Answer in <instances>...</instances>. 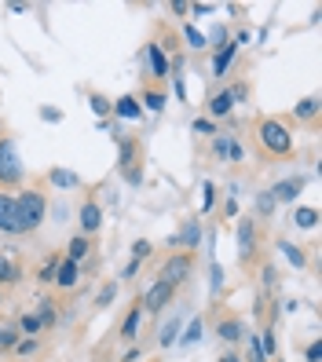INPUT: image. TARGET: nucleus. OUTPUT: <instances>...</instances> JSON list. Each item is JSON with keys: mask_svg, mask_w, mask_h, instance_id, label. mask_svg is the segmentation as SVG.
I'll use <instances>...</instances> for the list:
<instances>
[{"mask_svg": "<svg viewBox=\"0 0 322 362\" xmlns=\"http://www.w3.org/2000/svg\"><path fill=\"white\" fill-rule=\"evenodd\" d=\"M44 219H48V198L41 190L15 194V238L19 235H33Z\"/></svg>", "mask_w": 322, "mask_h": 362, "instance_id": "obj_1", "label": "nucleus"}, {"mask_svg": "<svg viewBox=\"0 0 322 362\" xmlns=\"http://www.w3.org/2000/svg\"><path fill=\"white\" fill-rule=\"evenodd\" d=\"M184 322H187V315H184V311H176L169 322H165L161 333H158V347H172V344L179 341V333H184Z\"/></svg>", "mask_w": 322, "mask_h": 362, "instance_id": "obj_17", "label": "nucleus"}, {"mask_svg": "<svg viewBox=\"0 0 322 362\" xmlns=\"http://www.w3.org/2000/svg\"><path fill=\"white\" fill-rule=\"evenodd\" d=\"M304 187H307V176H286L271 187V198H275V205H297Z\"/></svg>", "mask_w": 322, "mask_h": 362, "instance_id": "obj_9", "label": "nucleus"}, {"mask_svg": "<svg viewBox=\"0 0 322 362\" xmlns=\"http://www.w3.org/2000/svg\"><path fill=\"white\" fill-rule=\"evenodd\" d=\"M278 253L286 256V260H289L293 267H297V271H301V267H307V253L301 249V245H293V242H278Z\"/></svg>", "mask_w": 322, "mask_h": 362, "instance_id": "obj_28", "label": "nucleus"}, {"mask_svg": "<svg viewBox=\"0 0 322 362\" xmlns=\"http://www.w3.org/2000/svg\"><path fill=\"white\" fill-rule=\"evenodd\" d=\"M293 224H297L301 230H315L319 227V209H312V205H297V209H293Z\"/></svg>", "mask_w": 322, "mask_h": 362, "instance_id": "obj_26", "label": "nucleus"}, {"mask_svg": "<svg viewBox=\"0 0 322 362\" xmlns=\"http://www.w3.org/2000/svg\"><path fill=\"white\" fill-rule=\"evenodd\" d=\"M37 318H41V326H44V329L59 326V311H55V300H48V296H44V300L37 304Z\"/></svg>", "mask_w": 322, "mask_h": 362, "instance_id": "obj_29", "label": "nucleus"}, {"mask_svg": "<svg viewBox=\"0 0 322 362\" xmlns=\"http://www.w3.org/2000/svg\"><path fill=\"white\" fill-rule=\"evenodd\" d=\"M150 253H154V245H150L147 238H136V242H132V260L143 264V260H150Z\"/></svg>", "mask_w": 322, "mask_h": 362, "instance_id": "obj_42", "label": "nucleus"}, {"mask_svg": "<svg viewBox=\"0 0 322 362\" xmlns=\"http://www.w3.org/2000/svg\"><path fill=\"white\" fill-rule=\"evenodd\" d=\"M260 286H264L267 293H275V289H278V271H275L271 264H264V267H260Z\"/></svg>", "mask_w": 322, "mask_h": 362, "instance_id": "obj_40", "label": "nucleus"}, {"mask_svg": "<svg viewBox=\"0 0 322 362\" xmlns=\"http://www.w3.org/2000/svg\"><path fill=\"white\" fill-rule=\"evenodd\" d=\"M88 107H92V114H96L99 121H107L110 110H114V99H107L102 92H92V96H88Z\"/></svg>", "mask_w": 322, "mask_h": 362, "instance_id": "obj_31", "label": "nucleus"}, {"mask_svg": "<svg viewBox=\"0 0 322 362\" xmlns=\"http://www.w3.org/2000/svg\"><path fill=\"white\" fill-rule=\"evenodd\" d=\"M51 216H55V224H66V219H70L66 201H55V205H51Z\"/></svg>", "mask_w": 322, "mask_h": 362, "instance_id": "obj_49", "label": "nucleus"}, {"mask_svg": "<svg viewBox=\"0 0 322 362\" xmlns=\"http://www.w3.org/2000/svg\"><path fill=\"white\" fill-rule=\"evenodd\" d=\"M165 102H169V96H165V92H158V88H147V92L143 96H139V110H150V114H161L165 110Z\"/></svg>", "mask_w": 322, "mask_h": 362, "instance_id": "obj_25", "label": "nucleus"}, {"mask_svg": "<svg viewBox=\"0 0 322 362\" xmlns=\"http://www.w3.org/2000/svg\"><path fill=\"white\" fill-rule=\"evenodd\" d=\"M121 179H125L128 187H139V183H143V169H139V165H132V169L121 172Z\"/></svg>", "mask_w": 322, "mask_h": 362, "instance_id": "obj_44", "label": "nucleus"}, {"mask_svg": "<svg viewBox=\"0 0 322 362\" xmlns=\"http://www.w3.org/2000/svg\"><path fill=\"white\" fill-rule=\"evenodd\" d=\"M132 165H139V143L132 136H118V169H132Z\"/></svg>", "mask_w": 322, "mask_h": 362, "instance_id": "obj_14", "label": "nucleus"}, {"mask_svg": "<svg viewBox=\"0 0 322 362\" xmlns=\"http://www.w3.org/2000/svg\"><path fill=\"white\" fill-rule=\"evenodd\" d=\"M304 355H307V362H322V337H315L312 344H307Z\"/></svg>", "mask_w": 322, "mask_h": 362, "instance_id": "obj_45", "label": "nucleus"}, {"mask_svg": "<svg viewBox=\"0 0 322 362\" xmlns=\"http://www.w3.org/2000/svg\"><path fill=\"white\" fill-rule=\"evenodd\" d=\"M256 143H260L264 154H271V158H289L293 154V132H289L286 121L264 118V121H256Z\"/></svg>", "mask_w": 322, "mask_h": 362, "instance_id": "obj_2", "label": "nucleus"}, {"mask_svg": "<svg viewBox=\"0 0 322 362\" xmlns=\"http://www.w3.org/2000/svg\"><path fill=\"white\" fill-rule=\"evenodd\" d=\"M190 271H195V256H190V253H172L169 256V260H165L161 264V282H165V286H179V282H187L190 278Z\"/></svg>", "mask_w": 322, "mask_h": 362, "instance_id": "obj_5", "label": "nucleus"}, {"mask_svg": "<svg viewBox=\"0 0 322 362\" xmlns=\"http://www.w3.org/2000/svg\"><path fill=\"white\" fill-rule=\"evenodd\" d=\"M216 337L224 344H238V341H246V326L238 318H220L216 322Z\"/></svg>", "mask_w": 322, "mask_h": 362, "instance_id": "obj_18", "label": "nucleus"}, {"mask_svg": "<svg viewBox=\"0 0 322 362\" xmlns=\"http://www.w3.org/2000/svg\"><path fill=\"white\" fill-rule=\"evenodd\" d=\"M224 216H227V219H235V216H238V194H231V198H227V205H224Z\"/></svg>", "mask_w": 322, "mask_h": 362, "instance_id": "obj_50", "label": "nucleus"}, {"mask_svg": "<svg viewBox=\"0 0 322 362\" xmlns=\"http://www.w3.org/2000/svg\"><path fill=\"white\" fill-rule=\"evenodd\" d=\"M271 212H275L271 190H260V194H256V216H271Z\"/></svg>", "mask_w": 322, "mask_h": 362, "instance_id": "obj_41", "label": "nucleus"}, {"mask_svg": "<svg viewBox=\"0 0 322 362\" xmlns=\"http://www.w3.org/2000/svg\"><path fill=\"white\" fill-rule=\"evenodd\" d=\"M238 59V44L235 41H227L224 48H216L213 51V62H209V77H216V81H220V77H227L231 73V62Z\"/></svg>", "mask_w": 322, "mask_h": 362, "instance_id": "obj_11", "label": "nucleus"}, {"mask_svg": "<svg viewBox=\"0 0 322 362\" xmlns=\"http://www.w3.org/2000/svg\"><path fill=\"white\" fill-rule=\"evenodd\" d=\"M220 362H246V359H238V355H235V352H231V355H224V359H220Z\"/></svg>", "mask_w": 322, "mask_h": 362, "instance_id": "obj_55", "label": "nucleus"}, {"mask_svg": "<svg viewBox=\"0 0 322 362\" xmlns=\"http://www.w3.org/2000/svg\"><path fill=\"white\" fill-rule=\"evenodd\" d=\"M22 282V267L15 264V256L11 253H0V286H19Z\"/></svg>", "mask_w": 322, "mask_h": 362, "instance_id": "obj_19", "label": "nucleus"}, {"mask_svg": "<svg viewBox=\"0 0 322 362\" xmlns=\"http://www.w3.org/2000/svg\"><path fill=\"white\" fill-rule=\"evenodd\" d=\"M37 352H41V341H37V337H22V341L15 344V355H19V359H33Z\"/></svg>", "mask_w": 322, "mask_h": 362, "instance_id": "obj_37", "label": "nucleus"}, {"mask_svg": "<svg viewBox=\"0 0 322 362\" xmlns=\"http://www.w3.org/2000/svg\"><path fill=\"white\" fill-rule=\"evenodd\" d=\"M51 286L62 289V293H73L77 286H81V264H73V260L62 256L59 267H55V278H51Z\"/></svg>", "mask_w": 322, "mask_h": 362, "instance_id": "obj_10", "label": "nucleus"}, {"mask_svg": "<svg viewBox=\"0 0 322 362\" xmlns=\"http://www.w3.org/2000/svg\"><path fill=\"white\" fill-rule=\"evenodd\" d=\"M11 15H22V11H30V4H8Z\"/></svg>", "mask_w": 322, "mask_h": 362, "instance_id": "obj_53", "label": "nucleus"}, {"mask_svg": "<svg viewBox=\"0 0 322 362\" xmlns=\"http://www.w3.org/2000/svg\"><path fill=\"white\" fill-rule=\"evenodd\" d=\"M209 150H213V158L220 161V165H238V161H246V147H242L238 132H231V128H220V132L209 139Z\"/></svg>", "mask_w": 322, "mask_h": 362, "instance_id": "obj_3", "label": "nucleus"}, {"mask_svg": "<svg viewBox=\"0 0 322 362\" xmlns=\"http://www.w3.org/2000/svg\"><path fill=\"white\" fill-rule=\"evenodd\" d=\"M114 296H118V278H114V282H107V286L99 289V296H96V307H110V304H114Z\"/></svg>", "mask_w": 322, "mask_h": 362, "instance_id": "obj_39", "label": "nucleus"}, {"mask_svg": "<svg viewBox=\"0 0 322 362\" xmlns=\"http://www.w3.org/2000/svg\"><path fill=\"white\" fill-rule=\"evenodd\" d=\"M227 41H231L227 26H209V33H205V44H209L213 51H216V48H224Z\"/></svg>", "mask_w": 322, "mask_h": 362, "instance_id": "obj_33", "label": "nucleus"}, {"mask_svg": "<svg viewBox=\"0 0 322 362\" xmlns=\"http://www.w3.org/2000/svg\"><path fill=\"white\" fill-rule=\"evenodd\" d=\"M139 267H143V264H139V260H128V264L121 267V282H132V278L139 275Z\"/></svg>", "mask_w": 322, "mask_h": 362, "instance_id": "obj_48", "label": "nucleus"}, {"mask_svg": "<svg viewBox=\"0 0 322 362\" xmlns=\"http://www.w3.org/2000/svg\"><path fill=\"white\" fill-rule=\"evenodd\" d=\"M48 183L55 190H77V187H81V176H77L73 169H51L48 172Z\"/></svg>", "mask_w": 322, "mask_h": 362, "instance_id": "obj_22", "label": "nucleus"}, {"mask_svg": "<svg viewBox=\"0 0 322 362\" xmlns=\"http://www.w3.org/2000/svg\"><path fill=\"white\" fill-rule=\"evenodd\" d=\"M322 110V99L319 96H304L297 107H293V121H315Z\"/></svg>", "mask_w": 322, "mask_h": 362, "instance_id": "obj_24", "label": "nucleus"}, {"mask_svg": "<svg viewBox=\"0 0 322 362\" xmlns=\"http://www.w3.org/2000/svg\"><path fill=\"white\" fill-rule=\"evenodd\" d=\"M205 107H209V121H224V118L235 114V99H231L227 88H220V92H213L205 99Z\"/></svg>", "mask_w": 322, "mask_h": 362, "instance_id": "obj_12", "label": "nucleus"}, {"mask_svg": "<svg viewBox=\"0 0 322 362\" xmlns=\"http://www.w3.org/2000/svg\"><path fill=\"white\" fill-rule=\"evenodd\" d=\"M22 341V333H19V326H0V352H15V344Z\"/></svg>", "mask_w": 322, "mask_h": 362, "instance_id": "obj_32", "label": "nucleus"}, {"mask_svg": "<svg viewBox=\"0 0 322 362\" xmlns=\"http://www.w3.org/2000/svg\"><path fill=\"white\" fill-rule=\"evenodd\" d=\"M184 41H187V48H195V51H205V48H209V44H205V33L195 30L190 22H184Z\"/></svg>", "mask_w": 322, "mask_h": 362, "instance_id": "obj_34", "label": "nucleus"}, {"mask_svg": "<svg viewBox=\"0 0 322 362\" xmlns=\"http://www.w3.org/2000/svg\"><path fill=\"white\" fill-rule=\"evenodd\" d=\"M88 256H92V238L73 235V238H70V245H66V260H73V264H84Z\"/></svg>", "mask_w": 322, "mask_h": 362, "instance_id": "obj_23", "label": "nucleus"}, {"mask_svg": "<svg viewBox=\"0 0 322 362\" xmlns=\"http://www.w3.org/2000/svg\"><path fill=\"white\" fill-rule=\"evenodd\" d=\"M147 66H150V77H169V55L158 48V44H147Z\"/></svg>", "mask_w": 322, "mask_h": 362, "instance_id": "obj_21", "label": "nucleus"}, {"mask_svg": "<svg viewBox=\"0 0 322 362\" xmlns=\"http://www.w3.org/2000/svg\"><path fill=\"white\" fill-rule=\"evenodd\" d=\"M26 176V165L19 158L15 139H0V187H19Z\"/></svg>", "mask_w": 322, "mask_h": 362, "instance_id": "obj_4", "label": "nucleus"}, {"mask_svg": "<svg viewBox=\"0 0 322 362\" xmlns=\"http://www.w3.org/2000/svg\"><path fill=\"white\" fill-rule=\"evenodd\" d=\"M198 242H202V219H198V216L187 219L184 230L169 238V245H179V249H198Z\"/></svg>", "mask_w": 322, "mask_h": 362, "instance_id": "obj_13", "label": "nucleus"}, {"mask_svg": "<svg viewBox=\"0 0 322 362\" xmlns=\"http://www.w3.org/2000/svg\"><path fill=\"white\" fill-rule=\"evenodd\" d=\"M227 92H231V99H235V107H238V102H246V99H249V84H246V81L227 84Z\"/></svg>", "mask_w": 322, "mask_h": 362, "instance_id": "obj_43", "label": "nucleus"}, {"mask_svg": "<svg viewBox=\"0 0 322 362\" xmlns=\"http://www.w3.org/2000/svg\"><path fill=\"white\" fill-rule=\"evenodd\" d=\"M114 118L118 121H139L143 118V110H139V99L136 96H121V99H114Z\"/></svg>", "mask_w": 322, "mask_h": 362, "instance_id": "obj_16", "label": "nucleus"}, {"mask_svg": "<svg viewBox=\"0 0 322 362\" xmlns=\"http://www.w3.org/2000/svg\"><path fill=\"white\" fill-rule=\"evenodd\" d=\"M41 121L59 125V121H62V110H59V107H41Z\"/></svg>", "mask_w": 322, "mask_h": 362, "instance_id": "obj_46", "label": "nucleus"}, {"mask_svg": "<svg viewBox=\"0 0 322 362\" xmlns=\"http://www.w3.org/2000/svg\"><path fill=\"white\" fill-rule=\"evenodd\" d=\"M220 286H224V271L213 267V293H220Z\"/></svg>", "mask_w": 322, "mask_h": 362, "instance_id": "obj_51", "label": "nucleus"}, {"mask_svg": "<svg viewBox=\"0 0 322 362\" xmlns=\"http://www.w3.org/2000/svg\"><path fill=\"white\" fill-rule=\"evenodd\" d=\"M139 322H143V304H132L128 307V315H125V322H121V341H136L139 337Z\"/></svg>", "mask_w": 322, "mask_h": 362, "instance_id": "obj_20", "label": "nucleus"}, {"mask_svg": "<svg viewBox=\"0 0 322 362\" xmlns=\"http://www.w3.org/2000/svg\"><path fill=\"white\" fill-rule=\"evenodd\" d=\"M169 8H172V15H187V0H172Z\"/></svg>", "mask_w": 322, "mask_h": 362, "instance_id": "obj_52", "label": "nucleus"}, {"mask_svg": "<svg viewBox=\"0 0 322 362\" xmlns=\"http://www.w3.org/2000/svg\"><path fill=\"white\" fill-rule=\"evenodd\" d=\"M202 333H205V322H202V318H190L187 329L179 333V344H184V347H195V344L202 341Z\"/></svg>", "mask_w": 322, "mask_h": 362, "instance_id": "obj_30", "label": "nucleus"}, {"mask_svg": "<svg viewBox=\"0 0 322 362\" xmlns=\"http://www.w3.org/2000/svg\"><path fill=\"white\" fill-rule=\"evenodd\" d=\"M77 235H84V238H92V235H99V227H102V205L99 201H81V209H77Z\"/></svg>", "mask_w": 322, "mask_h": 362, "instance_id": "obj_8", "label": "nucleus"}, {"mask_svg": "<svg viewBox=\"0 0 322 362\" xmlns=\"http://www.w3.org/2000/svg\"><path fill=\"white\" fill-rule=\"evenodd\" d=\"M187 11H190V19H209L213 4H187Z\"/></svg>", "mask_w": 322, "mask_h": 362, "instance_id": "obj_47", "label": "nucleus"}, {"mask_svg": "<svg viewBox=\"0 0 322 362\" xmlns=\"http://www.w3.org/2000/svg\"><path fill=\"white\" fill-rule=\"evenodd\" d=\"M139 359V347H128V352H125V359L121 362H136Z\"/></svg>", "mask_w": 322, "mask_h": 362, "instance_id": "obj_54", "label": "nucleus"}, {"mask_svg": "<svg viewBox=\"0 0 322 362\" xmlns=\"http://www.w3.org/2000/svg\"><path fill=\"white\" fill-rule=\"evenodd\" d=\"M235 245H238V260H253V253H256V219L238 216V227H235Z\"/></svg>", "mask_w": 322, "mask_h": 362, "instance_id": "obj_7", "label": "nucleus"}, {"mask_svg": "<svg viewBox=\"0 0 322 362\" xmlns=\"http://www.w3.org/2000/svg\"><path fill=\"white\" fill-rule=\"evenodd\" d=\"M172 293H176L172 286H165L161 278H154V282H150V289L139 296V304H143V315H147V311H150V315H158L161 307H169V304H172Z\"/></svg>", "mask_w": 322, "mask_h": 362, "instance_id": "obj_6", "label": "nucleus"}, {"mask_svg": "<svg viewBox=\"0 0 322 362\" xmlns=\"http://www.w3.org/2000/svg\"><path fill=\"white\" fill-rule=\"evenodd\" d=\"M15 326H19L22 337H41V333H44V326H41V318H37V311H22Z\"/></svg>", "mask_w": 322, "mask_h": 362, "instance_id": "obj_27", "label": "nucleus"}, {"mask_svg": "<svg viewBox=\"0 0 322 362\" xmlns=\"http://www.w3.org/2000/svg\"><path fill=\"white\" fill-rule=\"evenodd\" d=\"M190 132H195V136H202V139H213L216 132H220V125H216V121H209V118H195V125H190Z\"/></svg>", "mask_w": 322, "mask_h": 362, "instance_id": "obj_35", "label": "nucleus"}, {"mask_svg": "<svg viewBox=\"0 0 322 362\" xmlns=\"http://www.w3.org/2000/svg\"><path fill=\"white\" fill-rule=\"evenodd\" d=\"M0 235H15V194L0 190Z\"/></svg>", "mask_w": 322, "mask_h": 362, "instance_id": "obj_15", "label": "nucleus"}, {"mask_svg": "<svg viewBox=\"0 0 322 362\" xmlns=\"http://www.w3.org/2000/svg\"><path fill=\"white\" fill-rule=\"evenodd\" d=\"M0 304H4V293H0Z\"/></svg>", "mask_w": 322, "mask_h": 362, "instance_id": "obj_56", "label": "nucleus"}, {"mask_svg": "<svg viewBox=\"0 0 322 362\" xmlns=\"http://www.w3.org/2000/svg\"><path fill=\"white\" fill-rule=\"evenodd\" d=\"M59 260H62V256H48V260L41 264V271H37V282H44V286H48V282L55 278V267H59Z\"/></svg>", "mask_w": 322, "mask_h": 362, "instance_id": "obj_38", "label": "nucleus"}, {"mask_svg": "<svg viewBox=\"0 0 322 362\" xmlns=\"http://www.w3.org/2000/svg\"><path fill=\"white\" fill-rule=\"evenodd\" d=\"M216 198H220V190H216V183L205 179V183H202V212H213L216 209Z\"/></svg>", "mask_w": 322, "mask_h": 362, "instance_id": "obj_36", "label": "nucleus"}]
</instances>
